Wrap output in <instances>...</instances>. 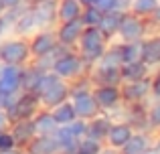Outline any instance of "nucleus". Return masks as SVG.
Wrapping results in <instances>:
<instances>
[{
    "mask_svg": "<svg viewBox=\"0 0 160 154\" xmlns=\"http://www.w3.org/2000/svg\"><path fill=\"white\" fill-rule=\"evenodd\" d=\"M49 69H51L57 77L73 83V81H77V79L87 77V69H89V65L81 59V55H79L75 49L59 47V51L55 53L53 59H51Z\"/></svg>",
    "mask_w": 160,
    "mask_h": 154,
    "instance_id": "obj_1",
    "label": "nucleus"
},
{
    "mask_svg": "<svg viewBox=\"0 0 160 154\" xmlns=\"http://www.w3.org/2000/svg\"><path fill=\"white\" fill-rule=\"evenodd\" d=\"M35 93L39 95L41 107L51 110L53 106H57V103L69 99L71 83L65 81V79H61V77H57L51 69H47V71L43 73V77H41V81H39V85H37Z\"/></svg>",
    "mask_w": 160,
    "mask_h": 154,
    "instance_id": "obj_2",
    "label": "nucleus"
},
{
    "mask_svg": "<svg viewBox=\"0 0 160 154\" xmlns=\"http://www.w3.org/2000/svg\"><path fill=\"white\" fill-rule=\"evenodd\" d=\"M69 99L73 103L75 116L79 120H91L99 114V107L93 99V93H91V83L87 77L77 79V81L71 83V93Z\"/></svg>",
    "mask_w": 160,
    "mask_h": 154,
    "instance_id": "obj_3",
    "label": "nucleus"
},
{
    "mask_svg": "<svg viewBox=\"0 0 160 154\" xmlns=\"http://www.w3.org/2000/svg\"><path fill=\"white\" fill-rule=\"evenodd\" d=\"M28 47H31V59L49 69L53 55L59 51L55 28H39L35 35L28 37Z\"/></svg>",
    "mask_w": 160,
    "mask_h": 154,
    "instance_id": "obj_4",
    "label": "nucleus"
},
{
    "mask_svg": "<svg viewBox=\"0 0 160 154\" xmlns=\"http://www.w3.org/2000/svg\"><path fill=\"white\" fill-rule=\"evenodd\" d=\"M31 47L28 39L24 37L4 35L0 39V65H14V67H24L31 63Z\"/></svg>",
    "mask_w": 160,
    "mask_h": 154,
    "instance_id": "obj_5",
    "label": "nucleus"
},
{
    "mask_svg": "<svg viewBox=\"0 0 160 154\" xmlns=\"http://www.w3.org/2000/svg\"><path fill=\"white\" fill-rule=\"evenodd\" d=\"M108 45H109V41L99 32L98 27H85L77 41V45H75V51L81 55V59L87 65H93L95 61L102 59Z\"/></svg>",
    "mask_w": 160,
    "mask_h": 154,
    "instance_id": "obj_6",
    "label": "nucleus"
},
{
    "mask_svg": "<svg viewBox=\"0 0 160 154\" xmlns=\"http://www.w3.org/2000/svg\"><path fill=\"white\" fill-rule=\"evenodd\" d=\"M148 32H150L148 20L140 18V16H136V14H132V12L126 10L124 16H122L120 28H118L116 41L118 43H140Z\"/></svg>",
    "mask_w": 160,
    "mask_h": 154,
    "instance_id": "obj_7",
    "label": "nucleus"
},
{
    "mask_svg": "<svg viewBox=\"0 0 160 154\" xmlns=\"http://www.w3.org/2000/svg\"><path fill=\"white\" fill-rule=\"evenodd\" d=\"M41 110V103H39V95L32 93V91H20L12 97V102L8 103L6 112L10 116V120H31L37 112Z\"/></svg>",
    "mask_w": 160,
    "mask_h": 154,
    "instance_id": "obj_8",
    "label": "nucleus"
},
{
    "mask_svg": "<svg viewBox=\"0 0 160 154\" xmlns=\"http://www.w3.org/2000/svg\"><path fill=\"white\" fill-rule=\"evenodd\" d=\"M91 93H93L99 112L103 114H116L124 106L120 85H91Z\"/></svg>",
    "mask_w": 160,
    "mask_h": 154,
    "instance_id": "obj_9",
    "label": "nucleus"
},
{
    "mask_svg": "<svg viewBox=\"0 0 160 154\" xmlns=\"http://www.w3.org/2000/svg\"><path fill=\"white\" fill-rule=\"evenodd\" d=\"M122 102L124 106H136V103H146L150 95V77L134 79V81H122Z\"/></svg>",
    "mask_w": 160,
    "mask_h": 154,
    "instance_id": "obj_10",
    "label": "nucleus"
},
{
    "mask_svg": "<svg viewBox=\"0 0 160 154\" xmlns=\"http://www.w3.org/2000/svg\"><path fill=\"white\" fill-rule=\"evenodd\" d=\"M87 79L91 85H120L122 73L120 65H109L106 61H95L87 69Z\"/></svg>",
    "mask_w": 160,
    "mask_h": 154,
    "instance_id": "obj_11",
    "label": "nucleus"
},
{
    "mask_svg": "<svg viewBox=\"0 0 160 154\" xmlns=\"http://www.w3.org/2000/svg\"><path fill=\"white\" fill-rule=\"evenodd\" d=\"M22 91V67L0 65V93L14 97Z\"/></svg>",
    "mask_w": 160,
    "mask_h": 154,
    "instance_id": "obj_12",
    "label": "nucleus"
},
{
    "mask_svg": "<svg viewBox=\"0 0 160 154\" xmlns=\"http://www.w3.org/2000/svg\"><path fill=\"white\" fill-rule=\"evenodd\" d=\"M85 24L81 20H69V22H57L55 24V37H57L59 47L63 49H75L79 37H81Z\"/></svg>",
    "mask_w": 160,
    "mask_h": 154,
    "instance_id": "obj_13",
    "label": "nucleus"
},
{
    "mask_svg": "<svg viewBox=\"0 0 160 154\" xmlns=\"http://www.w3.org/2000/svg\"><path fill=\"white\" fill-rule=\"evenodd\" d=\"M132 134H134V128H132V124H130L128 120H116L113 118L106 138H103V146L113 148V150H120V148L128 142V138Z\"/></svg>",
    "mask_w": 160,
    "mask_h": 154,
    "instance_id": "obj_14",
    "label": "nucleus"
},
{
    "mask_svg": "<svg viewBox=\"0 0 160 154\" xmlns=\"http://www.w3.org/2000/svg\"><path fill=\"white\" fill-rule=\"evenodd\" d=\"M140 59L150 69L160 67V31H150L140 41Z\"/></svg>",
    "mask_w": 160,
    "mask_h": 154,
    "instance_id": "obj_15",
    "label": "nucleus"
},
{
    "mask_svg": "<svg viewBox=\"0 0 160 154\" xmlns=\"http://www.w3.org/2000/svg\"><path fill=\"white\" fill-rule=\"evenodd\" d=\"M31 8L41 28H55L57 24V0H32Z\"/></svg>",
    "mask_w": 160,
    "mask_h": 154,
    "instance_id": "obj_16",
    "label": "nucleus"
},
{
    "mask_svg": "<svg viewBox=\"0 0 160 154\" xmlns=\"http://www.w3.org/2000/svg\"><path fill=\"white\" fill-rule=\"evenodd\" d=\"M154 136L150 130H134V134L128 138V142L120 148V154H142L150 150L154 144Z\"/></svg>",
    "mask_w": 160,
    "mask_h": 154,
    "instance_id": "obj_17",
    "label": "nucleus"
},
{
    "mask_svg": "<svg viewBox=\"0 0 160 154\" xmlns=\"http://www.w3.org/2000/svg\"><path fill=\"white\" fill-rule=\"evenodd\" d=\"M8 132L12 134L16 146L22 148V150L28 146V142H31V140L37 136L35 124H32V118H31V120H14V122L10 124V128H8Z\"/></svg>",
    "mask_w": 160,
    "mask_h": 154,
    "instance_id": "obj_18",
    "label": "nucleus"
},
{
    "mask_svg": "<svg viewBox=\"0 0 160 154\" xmlns=\"http://www.w3.org/2000/svg\"><path fill=\"white\" fill-rule=\"evenodd\" d=\"M122 16H124V10H109V12H103L102 18L98 22V28L103 37L112 43L116 41V35H118V28H120V22H122Z\"/></svg>",
    "mask_w": 160,
    "mask_h": 154,
    "instance_id": "obj_19",
    "label": "nucleus"
},
{
    "mask_svg": "<svg viewBox=\"0 0 160 154\" xmlns=\"http://www.w3.org/2000/svg\"><path fill=\"white\" fill-rule=\"evenodd\" d=\"M113 118L109 114H103V112H99L95 118L87 120V128H85V136H89V138H95L99 140V142H103V138H106L109 126H112Z\"/></svg>",
    "mask_w": 160,
    "mask_h": 154,
    "instance_id": "obj_20",
    "label": "nucleus"
},
{
    "mask_svg": "<svg viewBox=\"0 0 160 154\" xmlns=\"http://www.w3.org/2000/svg\"><path fill=\"white\" fill-rule=\"evenodd\" d=\"M120 73H122V81H134V79L150 77L152 69L142 59H134V61H128V63L120 65Z\"/></svg>",
    "mask_w": 160,
    "mask_h": 154,
    "instance_id": "obj_21",
    "label": "nucleus"
},
{
    "mask_svg": "<svg viewBox=\"0 0 160 154\" xmlns=\"http://www.w3.org/2000/svg\"><path fill=\"white\" fill-rule=\"evenodd\" d=\"M83 4L79 0H57V22H69L81 16Z\"/></svg>",
    "mask_w": 160,
    "mask_h": 154,
    "instance_id": "obj_22",
    "label": "nucleus"
},
{
    "mask_svg": "<svg viewBox=\"0 0 160 154\" xmlns=\"http://www.w3.org/2000/svg\"><path fill=\"white\" fill-rule=\"evenodd\" d=\"M32 124H35V132L37 136H53L57 130V122L53 120L51 112L41 107L35 116H32Z\"/></svg>",
    "mask_w": 160,
    "mask_h": 154,
    "instance_id": "obj_23",
    "label": "nucleus"
},
{
    "mask_svg": "<svg viewBox=\"0 0 160 154\" xmlns=\"http://www.w3.org/2000/svg\"><path fill=\"white\" fill-rule=\"evenodd\" d=\"M24 154H59L53 136H35L24 148Z\"/></svg>",
    "mask_w": 160,
    "mask_h": 154,
    "instance_id": "obj_24",
    "label": "nucleus"
},
{
    "mask_svg": "<svg viewBox=\"0 0 160 154\" xmlns=\"http://www.w3.org/2000/svg\"><path fill=\"white\" fill-rule=\"evenodd\" d=\"M53 138H55V142H57L59 154H71L75 150V146H77V142H79L73 136V132H71L69 126H57Z\"/></svg>",
    "mask_w": 160,
    "mask_h": 154,
    "instance_id": "obj_25",
    "label": "nucleus"
},
{
    "mask_svg": "<svg viewBox=\"0 0 160 154\" xmlns=\"http://www.w3.org/2000/svg\"><path fill=\"white\" fill-rule=\"evenodd\" d=\"M49 112H51L53 120L57 122V126H69L73 120H77L71 99H65V102H61V103H57V106H53Z\"/></svg>",
    "mask_w": 160,
    "mask_h": 154,
    "instance_id": "obj_26",
    "label": "nucleus"
},
{
    "mask_svg": "<svg viewBox=\"0 0 160 154\" xmlns=\"http://www.w3.org/2000/svg\"><path fill=\"white\" fill-rule=\"evenodd\" d=\"M146 124L152 134H160V97H150L146 102Z\"/></svg>",
    "mask_w": 160,
    "mask_h": 154,
    "instance_id": "obj_27",
    "label": "nucleus"
},
{
    "mask_svg": "<svg viewBox=\"0 0 160 154\" xmlns=\"http://www.w3.org/2000/svg\"><path fill=\"white\" fill-rule=\"evenodd\" d=\"M158 4H160V0H130L128 12H132V14H136V16H140V18L148 20L150 14L156 10Z\"/></svg>",
    "mask_w": 160,
    "mask_h": 154,
    "instance_id": "obj_28",
    "label": "nucleus"
},
{
    "mask_svg": "<svg viewBox=\"0 0 160 154\" xmlns=\"http://www.w3.org/2000/svg\"><path fill=\"white\" fill-rule=\"evenodd\" d=\"M102 150H103V142L89 138V136H83L71 154H102Z\"/></svg>",
    "mask_w": 160,
    "mask_h": 154,
    "instance_id": "obj_29",
    "label": "nucleus"
},
{
    "mask_svg": "<svg viewBox=\"0 0 160 154\" xmlns=\"http://www.w3.org/2000/svg\"><path fill=\"white\" fill-rule=\"evenodd\" d=\"M113 43H116L118 53H120L122 65L128 63V61L140 59V43H118V41H113Z\"/></svg>",
    "mask_w": 160,
    "mask_h": 154,
    "instance_id": "obj_30",
    "label": "nucleus"
},
{
    "mask_svg": "<svg viewBox=\"0 0 160 154\" xmlns=\"http://www.w3.org/2000/svg\"><path fill=\"white\" fill-rule=\"evenodd\" d=\"M102 14H103V12L99 10L95 4H89V6H83L79 20H81L85 27H98V22H99V18H102Z\"/></svg>",
    "mask_w": 160,
    "mask_h": 154,
    "instance_id": "obj_31",
    "label": "nucleus"
},
{
    "mask_svg": "<svg viewBox=\"0 0 160 154\" xmlns=\"http://www.w3.org/2000/svg\"><path fill=\"white\" fill-rule=\"evenodd\" d=\"M130 0H98L95 6L99 8L102 12H109V10H128Z\"/></svg>",
    "mask_w": 160,
    "mask_h": 154,
    "instance_id": "obj_32",
    "label": "nucleus"
},
{
    "mask_svg": "<svg viewBox=\"0 0 160 154\" xmlns=\"http://www.w3.org/2000/svg\"><path fill=\"white\" fill-rule=\"evenodd\" d=\"M14 148H18L16 146V142H14V138H12V134L10 132H0V152H6V150H14Z\"/></svg>",
    "mask_w": 160,
    "mask_h": 154,
    "instance_id": "obj_33",
    "label": "nucleus"
},
{
    "mask_svg": "<svg viewBox=\"0 0 160 154\" xmlns=\"http://www.w3.org/2000/svg\"><path fill=\"white\" fill-rule=\"evenodd\" d=\"M150 95L160 97V67L152 69V73H150Z\"/></svg>",
    "mask_w": 160,
    "mask_h": 154,
    "instance_id": "obj_34",
    "label": "nucleus"
},
{
    "mask_svg": "<svg viewBox=\"0 0 160 154\" xmlns=\"http://www.w3.org/2000/svg\"><path fill=\"white\" fill-rule=\"evenodd\" d=\"M148 24H150V31H160V4L156 6V10L150 14Z\"/></svg>",
    "mask_w": 160,
    "mask_h": 154,
    "instance_id": "obj_35",
    "label": "nucleus"
},
{
    "mask_svg": "<svg viewBox=\"0 0 160 154\" xmlns=\"http://www.w3.org/2000/svg\"><path fill=\"white\" fill-rule=\"evenodd\" d=\"M10 124H12V120H10V116H8V112L0 110V132H6L8 128H10Z\"/></svg>",
    "mask_w": 160,
    "mask_h": 154,
    "instance_id": "obj_36",
    "label": "nucleus"
},
{
    "mask_svg": "<svg viewBox=\"0 0 160 154\" xmlns=\"http://www.w3.org/2000/svg\"><path fill=\"white\" fill-rule=\"evenodd\" d=\"M2 2H4V6H6V12L8 10H18L24 4H28L27 0H2Z\"/></svg>",
    "mask_w": 160,
    "mask_h": 154,
    "instance_id": "obj_37",
    "label": "nucleus"
},
{
    "mask_svg": "<svg viewBox=\"0 0 160 154\" xmlns=\"http://www.w3.org/2000/svg\"><path fill=\"white\" fill-rule=\"evenodd\" d=\"M6 31H8V16H6V12H4V14L0 16V39L6 35Z\"/></svg>",
    "mask_w": 160,
    "mask_h": 154,
    "instance_id": "obj_38",
    "label": "nucleus"
},
{
    "mask_svg": "<svg viewBox=\"0 0 160 154\" xmlns=\"http://www.w3.org/2000/svg\"><path fill=\"white\" fill-rule=\"evenodd\" d=\"M0 154H24L22 148H14V150H6V152H0Z\"/></svg>",
    "mask_w": 160,
    "mask_h": 154,
    "instance_id": "obj_39",
    "label": "nucleus"
},
{
    "mask_svg": "<svg viewBox=\"0 0 160 154\" xmlns=\"http://www.w3.org/2000/svg\"><path fill=\"white\" fill-rule=\"evenodd\" d=\"M102 154H120V150H113V148H108V146H103Z\"/></svg>",
    "mask_w": 160,
    "mask_h": 154,
    "instance_id": "obj_40",
    "label": "nucleus"
},
{
    "mask_svg": "<svg viewBox=\"0 0 160 154\" xmlns=\"http://www.w3.org/2000/svg\"><path fill=\"white\" fill-rule=\"evenodd\" d=\"M79 2H81L83 6H89V4H95V2H98V0H79Z\"/></svg>",
    "mask_w": 160,
    "mask_h": 154,
    "instance_id": "obj_41",
    "label": "nucleus"
},
{
    "mask_svg": "<svg viewBox=\"0 0 160 154\" xmlns=\"http://www.w3.org/2000/svg\"><path fill=\"white\" fill-rule=\"evenodd\" d=\"M4 12H6V6H4V2H2V0H0V16H2Z\"/></svg>",
    "mask_w": 160,
    "mask_h": 154,
    "instance_id": "obj_42",
    "label": "nucleus"
},
{
    "mask_svg": "<svg viewBox=\"0 0 160 154\" xmlns=\"http://www.w3.org/2000/svg\"><path fill=\"white\" fill-rule=\"evenodd\" d=\"M27 2H31V0H27Z\"/></svg>",
    "mask_w": 160,
    "mask_h": 154,
    "instance_id": "obj_43",
    "label": "nucleus"
}]
</instances>
